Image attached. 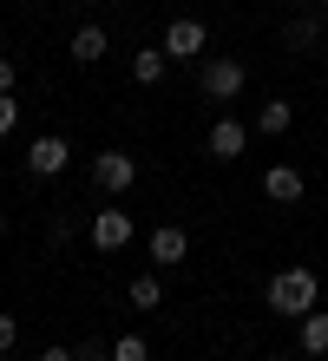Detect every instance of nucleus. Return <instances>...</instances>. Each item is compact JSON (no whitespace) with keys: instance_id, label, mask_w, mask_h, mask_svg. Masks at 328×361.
<instances>
[{"instance_id":"nucleus-1","label":"nucleus","mask_w":328,"mask_h":361,"mask_svg":"<svg viewBox=\"0 0 328 361\" xmlns=\"http://www.w3.org/2000/svg\"><path fill=\"white\" fill-rule=\"evenodd\" d=\"M315 295H322V283H315V269H302V263H289V269L269 276V309L276 315H309Z\"/></svg>"},{"instance_id":"nucleus-2","label":"nucleus","mask_w":328,"mask_h":361,"mask_svg":"<svg viewBox=\"0 0 328 361\" xmlns=\"http://www.w3.org/2000/svg\"><path fill=\"white\" fill-rule=\"evenodd\" d=\"M243 79H250L243 59H204L197 86H204V99H236V92H243Z\"/></svg>"},{"instance_id":"nucleus-3","label":"nucleus","mask_w":328,"mask_h":361,"mask_svg":"<svg viewBox=\"0 0 328 361\" xmlns=\"http://www.w3.org/2000/svg\"><path fill=\"white\" fill-rule=\"evenodd\" d=\"M92 184L105 190V197L131 190V184H138V158H125V152H99V158H92Z\"/></svg>"},{"instance_id":"nucleus-4","label":"nucleus","mask_w":328,"mask_h":361,"mask_svg":"<svg viewBox=\"0 0 328 361\" xmlns=\"http://www.w3.org/2000/svg\"><path fill=\"white\" fill-rule=\"evenodd\" d=\"M204 47H210L204 20H184V13H178V20H171V27H164V53H171V59H197Z\"/></svg>"},{"instance_id":"nucleus-5","label":"nucleus","mask_w":328,"mask_h":361,"mask_svg":"<svg viewBox=\"0 0 328 361\" xmlns=\"http://www.w3.org/2000/svg\"><path fill=\"white\" fill-rule=\"evenodd\" d=\"M66 158H73V152H66V138H53V132L27 145V171H33V178H59Z\"/></svg>"},{"instance_id":"nucleus-6","label":"nucleus","mask_w":328,"mask_h":361,"mask_svg":"<svg viewBox=\"0 0 328 361\" xmlns=\"http://www.w3.org/2000/svg\"><path fill=\"white\" fill-rule=\"evenodd\" d=\"M184 250H190V237H184L178 224H158V230H151V263H158V269H178Z\"/></svg>"},{"instance_id":"nucleus-7","label":"nucleus","mask_w":328,"mask_h":361,"mask_svg":"<svg viewBox=\"0 0 328 361\" xmlns=\"http://www.w3.org/2000/svg\"><path fill=\"white\" fill-rule=\"evenodd\" d=\"M204 145H210V158H224V164H230V158H243V145H250V132H243V125H236V118H217Z\"/></svg>"},{"instance_id":"nucleus-8","label":"nucleus","mask_w":328,"mask_h":361,"mask_svg":"<svg viewBox=\"0 0 328 361\" xmlns=\"http://www.w3.org/2000/svg\"><path fill=\"white\" fill-rule=\"evenodd\" d=\"M92 243L99 250H125L131 243V217H125V210H99V217H92Z\"/></svg>"},{"instance_id":"nucleus-9","label":"nucleus","mask_w":328,"mask_h":361,"mask_svg":"<svg viewBox=\"0 0 328 361\" xmlns=\"http://www.w3.org/2000/svg\"><path fill=\"white\" fill-rule=\"evenodd\" d=\"M262 190H269L276 204H296L309 184H302V171H296V164H269V171H262Z\"/></svg>"},{"instance_id":"nucleus-10","label":"nucleus","mask_w":328,"mask_h":361,"mask_svg":"<svg viewBox=\"0 0 328 361\" xmlns=\"http://www.w3.org/2000/svg\"><path fill=\"white\" fill-rule=\"evenodd\" d=\"M164 66H171V53H164V47L131 53V79H138V86H158V79H164Z\"/></svg>"},{"instance_id":"nucleus-11","label":"nucleus","mask_w":328,"mask_h":361,"mask_svg":"<svg viewBox=\"0 0 328 361\" xmlns=\"http://www.w3.org/2000/svg\"><path fill=\"white\" fill-rule=\"evenodd\" d=\"M73 59H79V66H92V59H105V27H99V20H85V27L73 33Z\"/></svg>"},{"instance_id":"nucleus-12","label":"nucleus","mask_w":328,"mask_h":361,"mask_svg":"<svg viewBox=\"0 0 328 361\" xmlns=\"http://www.w3.org/2000/svg\"><path fill=\"white\" fill-rule=\"evenodd\" d=\"M289 118H296V105H289V99H269V105L256 112V132H262V138H282V132H289Z\"/></svg>"},{"instance_id":"nucleus-13","label":"nucleus","mask_w":328,"mask_h":361,"mask_svg":"<svg viewBox=\"0 0 328 361\" xmlns=\"http://www.w3.org/2000/svg\"><path fill=\"white\" fill-rule=\"evenodd\" d=\"M315 39H322V20H309V13H296L289 27H282V47H296V53H309Z\"/></svg>"},{"instance_id":"nucleus-14","label":"nucleus","mask_w":328,"mask_h":361,"mask_svg":"<svg viewBox=\"0 0 328 361\" xmlns=\"http://www.w3.org/2000/svg\"><path fill=\"white\" fill-rule=\"evenodd\" d=\"M302 355H328V315L322 309L302 315Z\"/></svg>"},{"instance_id":"nucleus-15","label":"nucleus","mask_w":328,"mask_h":361,"mask_svg":"<svg viewBox=\"0 0 328 361\" xmlns=\"http://www.w3.org/2000/svg\"><path fill=\"white\" fill-rule=\"evenodd\" d=\"M158 302H164V283H158V269L131 276V309H158Z\"/></svg>"},{"instance_id":"nucleus-16","label":"nucleus","mask_w":328,"mask_h":361,"mask_svg":"<svg viewBox=\"0 0 328 361\" xmlns=\"http://www.w3.org/2000/svg\"><path fill=\"white\" fill-rule=\"evenodd\" d=\"M112 361H151L145 335H119V342H112Z\"/></svg>"},{"instance_id":"nucleus-17","label":"nucleus","mask_w":328,"mask_h":361,"mask_svg":"<svg viewBox=\"0 0 328 361\" xmlns=\"http://www.w3.org/2000/svg\"><path fill=\"white\" fill-rule=\"evenodd\" d=\"M13 125H20V99H13V92H0V138H7Z\"/></svg>"},{"instance_id":"nucleus-18","label":"nucleus","mask_w":328,"mask_h":361,"mask_svg":"<svg viewBox=\"0 0 328 361\" xmlns=\"http://www.w3.org/2000/svg\"><path fill=\"white\" fill-rule=\"evenodd\" d=\"M13 342H20V322H13V315H0V355H7Z\"/></svg>"},{"instance_id":"nucleus-19","label":"nucleus","mask_w":328,"mask_h":361,"mask_svg":"<svg viewBox=\"0 0 328 361\" xmlns=\"http://www.w3.org/2000/svg\"><path fill=\"white\" fill-rule=\"evenodd\" d=\"M79 361H112V342H85V348H79Z\"/></svg>"},{"instance_id":"nucleus-20","label":"nucleus","mask_w":328,"mask_h":361,"mask_svg":"<svg viewBox=\"0 0 328 361\" xmlns=\"http://www.w3.org/2000/svg\"><path fill=\"white\" fill-rule=\"evenodd\" d=\"M0 92H13V59L0 53Z\"/></svg>"},{"instance_id":"nucleus-21","label":"nucleus","mask_w":328,"mask_h":361,"mask_svg":"<svg viewBox=\"0 0 328 361\" xmlns=\"http://www.w3.org/2000/svg\"><path fill=\"white\" fill-rule=\"evenodd\" d=\"M40 361H79L73 348H40Z\"/></svg>"},{"instance_id":"nucleus-22","label":"nucleus","mask_w":328,"mask_h":361,"mask_svg":"<svg viewBox=\"0 0 328 361\" xmlns=\"http://www.w3.org/2000/svg\"><path fill=\"white\" fill-rule=\"evenodd\" d=\"M0 237H7V217H0Z\"/></svg>"}]
</instances>
